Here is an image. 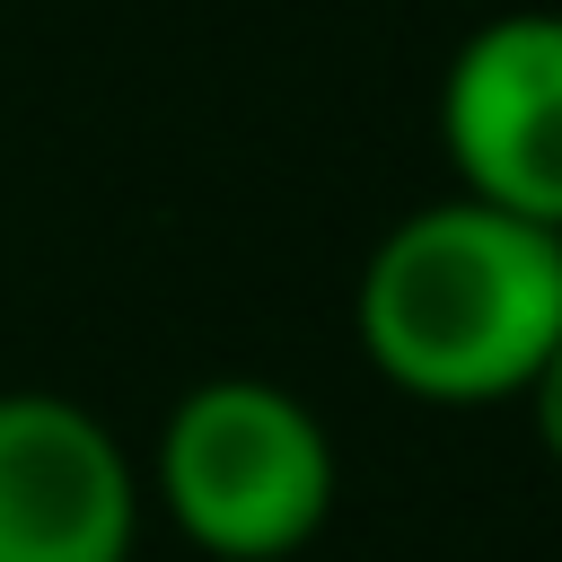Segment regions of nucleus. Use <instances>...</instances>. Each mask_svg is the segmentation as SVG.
<instances>
[{
	"label": "nucleus",
	"instance_id": "obj_5",
	"mask_svg": "<svg viewBox=\"0 0 562 562\" xmlns=\"http://www.w3.org/2000/svg\"><path fill=\"white\" fill-rule=\"evenodd\" d=\"M518 404H527V422H536V439H544V457L562 465V342L544 351V369L527 378V395H518Z\"/></svg>",
	"mask_w": 562,
	"mask_h": 562
},
{
	"label": "nucleus",
	"instance_id": "obj_3",
	"mask_svg": "<svg viewBox=\"0 0 562 562\" xmlns=\"http://www.w3.org/2000/svg\"><path fill=\"white\" fill-rule=\"evenodd\" d=\"M439 149L457 193L562 228V9H501L448 53Z\"/></svg>",
	"mask_w": 562,
	"mask_h": 562
},
{
	"label": "nucleus",
	"instance_id": "obj_2",
	"mask_svg": "<svg viewBox=\"0 0 562 562\" xmlns=\"http://www.w3.org/2000/svg\"><path fill=\"white\" fill-rule=\"evenodd\" d=\"M158 501L211 562H290L334 518V439L272 378H202L158 430Z\"/></svg>",
	"mask_w": 562,
	"mask_h": 562
},
{
	"label": "nucleus",
	"instance_id": "obj_1",
	"mask_svg": "<svg viewBox=\"0 0 562 562\" xmlns=\"http://www.w3.org/2000/svg\"><path fill=\"white\" fill-rule=\"evenodd\" d=\"M351 334L413 404H509L562 342V228L474 193L422 202L369 246Z\"/></svg>",
	"mask_w": 562,
	"mask_h": 562
},
{
	"label": "nucleus",
	"instance_id": "obj_4",
	"mask_svg": "<svg viewBox=\"0 0 562 562\" xmlns=\"http://www.w3.org/2000/svg\"><path fill=\"white\" fill-rule=\"evenodd\" d=\"M140 536V474L123 439L53 395H0V562H132Z\"/></svg>",
	"mask_w": 562,
	"mask_h": 562
}]
</instances>
